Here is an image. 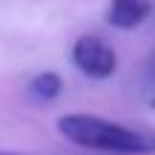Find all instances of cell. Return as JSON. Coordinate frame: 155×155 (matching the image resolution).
Here are the masks:
<instances>
[{"instance_id": "1", "label": "cell", "mask_w": 155, "mask_h": 155, "mask_svg": "<svg viewBox=\"0 0 155 155\" xmlns=\"http://www.w3.org/2000/svg\"><path fill=\"white\" fill-rule=\"evenodd\" d=\"M58 132L69 144L86 147L98 152H112V155H150L155 152V135L144 129L127 127V124L109 121L101 115L89 112H69L58 118Z\"/></svg>"}, {"instance_id": "2", "label": "cell", "mask_w": 155, "mask_h": 155, "mask_svg": "<svg viewBox=\"0 0 155 155\" xmlns=\"http://www.w3.org/2000/svg\"><path fill=\"white\" fill-rule=\"evenodd\" d=\"M72 63L86 78H95V81H104V78H109L118 69L115 49H112L104 38H98V35H83V38L75 40Z\"/></svg>"}, {"instance_id": "3", "label": "cell", "mask_w": 155, "mask_h": 155, "mask_svg": "<svg viewBox=\"0 0 155 155\" xmlns=\"http://www.w3.org/2000/svg\"><path fill=\"white\" fill-rule=\"evenodd\" d=\"M152 15L150 0H109L106 6V23L115 29H135Z\"/></svg>"}, {"instance_id": "4", "label": "cell", "mask_w": 155, "mask_h": 155, "mask_svg": "<svg viewBox=\"0 0 155 155\" xmlns=\"http://www.w3.org/2000/svg\"><path fill=\"white\" fill-rule=\"evenodd\" d=\"M61 92H63V81H61L58 72H40V75H35L32 81H29V95H32L35 101H40V104L55 101Z\"/></svg>"}, {"instance_id": "5", "label": "cell", "mask_w": 155, "mask_h": 155, "mask_svg": "<svg viewBox=\"0 0 155 155\" xmlns=\"http://www.w3.org/2000/svg\"><path fill=\"white\" fill-rule=\"evenodd\" d=\"M147 66H150V75L155 78V52H152V55H150V63H147Z\"/></svg>"}, {"instance_id": "6", "label": "cell", "mask_w": 155, "mask_h": 155, "mask_svg": "<svg viewBox=\"0 0 155 155\" xmlns=\"http://www.w3.org/2000/svg\"><path fill=\"white\" fill-rule=\"evenodd\" d=\"M0 155H20V152H0Z\"/></svg>"}, {"instance_id": "7", "label": "cell", "mask_w": 155, "mask_h": 155, "mask_svg": "<svg viewBox=\"0 0 155 155\" xmlns=\"http://www.w3.org/2000/svg\"><path fill=\"white\" fill-rule=\"evenodd\" d=\"M152 109H155V95H152Z\"/></svg>"}]
</instances>
